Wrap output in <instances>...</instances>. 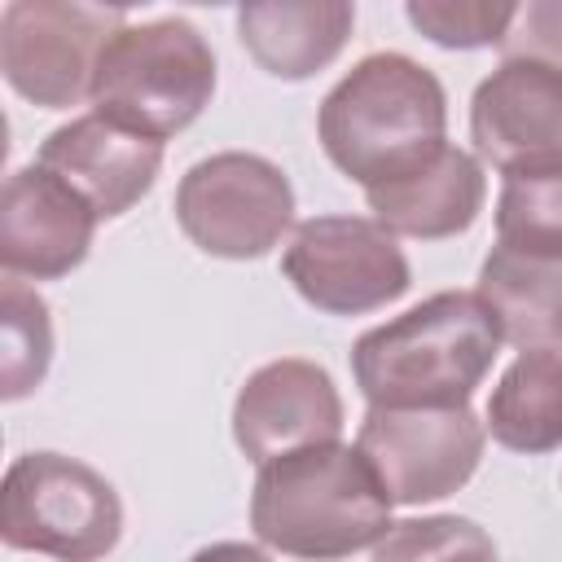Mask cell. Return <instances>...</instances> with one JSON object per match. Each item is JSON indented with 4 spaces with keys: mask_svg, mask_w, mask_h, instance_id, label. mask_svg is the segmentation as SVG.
Instances as JSON below:
<instances>
[{
    "mask_svg": "<svg viewBox=\"0 0 562 562\" xmlns=\"http://www.w3.org/2000/svg\"><path fill=\"white\" fill-rule=\"evenodd\" d=\"M215 92V53L184 18L123 22L92 70L88 101L101 119L167 140L184 132Z\"/></svg>",
    "mask_w": 562,
    "mask_h": 562,
    "instance_id": "obj_4",
    "label": "cell"
},
{
    "mask_svg": "<svg viewBox=\"0 0 562 562\" xmlns=\"http://www.w3.org/2000/svg\"><path fill=\"white\" fill-rule=\"evenodd\" d=\"M35 162L61 176L97 211V220H114L154 189L162 171V140L119 127L92 110L53 127Z\"/></svg>",
    "mask_w": 562,
    "mask_h": 562,
    "instance_id": "obj_13",
    "label": "cell"
},
{
    "mask_svg": "<svg viewBox=\"0 0 562 562\" xmlns=\"http://www.w3.org/2000/svg\"><path fill=\"white\" fill-rule=\"evenodd\" d=\"M487 198V180L474 154L443 145L430 162H422L417 171L364 189V202L373 211V220L395 233V237H417V241H443L465 233Z\"/></svg>",
    "mask_w": 562,
    "mask_h": 562,
    "instance_id": "obj_14",
    "label": "cell"
},
{
    "mask_svg": "<svg viewBox=\"0 0 562 562\" xmlns=\"http://www.w3.org/2000/svg\"><path fill=\"white\" fill-rule=\"evenodd\" d=\"M281 272L303 303L329 316L378 312L413 285L395 233H386L378 220L364 215L303 220L281 255Z\"/></svg>",
    "mask_w": 562,
    "mask_h": 562,
    "instance_id": "obj_8",
    "label": "cell"
},
{
    "mask_svg": "<svg viewBox=\"0 0 562 562\" xmlns=\"http://www.w3.org/2000/svg\"><path fill=\"white\" fill-rule=\"evenodd\" d=\"M294 220V189L277 162L224 149L193 162L176 189V224L215 259L268 255Z\"/></svg>",
    "mask_w": 562,
    "mask_h": 562,
    "instance_id": "obj_6",
    "label": "cell"
},
{
    "mask_svg": "<svg viewBox=\"0 0 562 562\" xmlns=\"http://www.w3.org/2000/svg\"><path fill=\"white\" fill-rule=\"evenodd\" d=\"M351 26L356 9L342 0L237 9V40L272 79H312L342 53Z\"/></svg>",
    "mask_w": 562,
    "mask_h": 562,
    "instance_id": "obj_16",
    "label": "cell"
},
{
    "mask_svg": "<svg viewBox=\"0 0 562 562\" xmlns=\"http://www.w3.org/2000/svg\"><path fill=\"white\" fill-rule=\"evenodd\" d=\"M250 527L277 553L338 562L391 531V496L360 448L312 443L259 465Z\"/></svg>",
    "mask_w": 562,
    "mask_h": 562,
    "instance_id": "obj_3",
    "label": "cell"
},
{
    "mask_svg": "<svg viewBox=\"0 0 562 562\" xmlns=\"http://www.w3.org/2000/svg\"><path fill=\"white\" fill-rule=\"evenodd\" d=\"M127 22L123 9L70 0H9L0 13V70L40 110H70L92 92L105 40Z\"/></svg>",
    "mask_w": 562,
    "mask_h": 562,
    "instance_id": "obj_7",
    "label": "cell"
},
{
    "mask_svg": "<svg viewBox=\"0 0 562 562\" xmlns=\"http://www.w3.org/2000/svg\"><path fill=\"white\" fill-rule=\"evenodd\" d=\"M123 536V501L105 474L66 452H22L0 483V540L57 562H101Z\"/></svg>",
    "mask_w": 562,
    "mask_h": 562,
    "instance_id": "obj_5",
    "label": "cell"
},
{
    "mask_svg": "<svg viewBox=\"0 0 562 562\" xmlns=\"http://www.w3.org/2000/svg\"><path fill=\"white\" fill-rule=\"evenodd\" d=\"M474 294L492 312L501 342L518 351H562V255H522L496 241Z\"/></svg>",
    "mask_w": 562,
    "mask_h": 562,
    "instance_id": "obj_15",
    "label": "cell"
},
{
    "mask_svg": "<svg viewBox=\"0 0 562 562\" xmlns=\"http://www.w3.org/2000/svg\"><path fill=\"white\" fill-rule=\"evenodd\" d=\"M470 140L505 180L562 171V70L505 57L474 88Z\"/></svg>",
    "mask_w": 562,
    "mask_h": 562,
    "instance_id": "obj_10",
    "label": "cell"
},
{
    "mask_svg": "<svg viewBox=\"0 0 562 562\" xmlns=\"http://www.w3.org/2000/svg\"><path fill=\"white\" fill-rule=\"evenodd\" d=\"M505 57H527L540 66L562 70V0H531L518 4L505 40H501Z\"/></svg>",
    "mask_w": 562,
    "mask_h": 562,
    "instance_id": "obj_22",
    "label": "cell"
},
{
    "mask_svg": "<svg viewBox=\"0 0 562 562\" xmlns=\"http://www.w3.org/2000/svg\"><path fill=\"white\" fill-rule=\"evenodd\" d=\"M408 22L435 40L439 48H487L505 40L518 4H487V0H413L408 9Z\"/></svg>",
    "mask_w": 562,
    "mask_h": 562,
    "instance_id": "obj_21",
    "label": "cell"
},
{
    "mask_svg": "<svg viewBox=\"0 0 562 562\" xmlns=\"http://www.w3.org/2000/svg\"><path fill=\"white\" fill-rule=\"evenodd\" d=\"M338 435H342V395L316 360L303 356L268 360L237 391L233 439L255 465H268L272 457L312 443H338Z\"/></svg>",
    "mask_w": 562,
    "mask_h": 562,
    "instance_id": "obj_11",
    "label": "cell"
},
{
    "mask_svg": "<svg viewBox=\"0 0 562 562\" xmlns=\"http://www.w3.org/2000/svg\"><path fill=\"white\" fill-rule=\"evenodd\" d=\"M373 562H496V540L461 514L404 518L373 544Z\"/></svg>",
    "mask_w": 562,
    "mask_h": 562,
    "instance_id": "obj_20",
    "label": "cell"
},
{
    "mask_svg": "<svg viewBox=\"0 0 562 562\" xmlns=\"http://www.w3.org/2000/svg\"><path fill=\"white\" fill-rule=\"evenodd\" d=\"M501 351L479 294L439 290L351 347V378L369 408H470Z\"/></svg>",
    "mask_w": 562,
    "mask_h": 562,
    "instance_id": "obj_1",
    "label": "cell"
},
{
    "mask_svg": "<svg viewBox=\"0 0 562 562\" xmlns=\"http://www.w3.org/2000/svg\"><path fill=\"white\" fill-rule=\"evenodd\" d=\"M483 439L487 426L470 408H369L356 448L391 505H426L474 479Z\"/></svg>",
    "mask_w": 562,
    "mask_h": 562,
    "instance_id": "obj_9",
    "label": "cell"
},
{
    "mask_svg": "<svg viewBox=\"0 0 562 562\" xmlns=\"http://www.w3.org/2000/svg\"><path fill=\"white\" fill-rule=\"evenodd\" d=\"M443 83L404 53L360 57L321 101L316 136L325 158L360 189L391 184L430 162L448 140Z\"/></svg>",
    "mask_w": 562,
    "mask_h": 562,
    "instance_id": "obj_2",
    "label": "cell"
},
{
    "mask_svg": "<svg viewBox=\"0 0 562 562\" xmlns=\"http://www.w3.org/2000/svg\"><path fill=\"white\" fill-rule=\"evenodd\" d=\"M496 241L522 255H562V171L509 176L501 184Z\"/></svg>",
    "mask_w": 562,
    "mask_h": 562,
    "instance_id": "obj_19",
    "label": "cell"
},
{
    "mask_svg": "<svg viewBox=\"0 0 562 562\" xmlns=\"http://www.w3.org/2000/svg\"><path fill=\"white\" fill-rule=\"evenodd\" d=\"M53 360V321L48 303L22 285V277H4V360H0V395L13 404L31 395Z\"/></svg>",
    "mask_w": 562,
    "mask_h": 562,
    "instance_id": "obj_18",
    "label": "cell"
},
{
    "mask_svg": "<svg viewBox=\"0 0 562 562\" xmlns=\"http://www.w3.org/2000/svg\"><path fill=\"white\" fill-rule=\"evenodd\" d=\"M97 211L48 167L31 162L4 180L0 198V263L4 277L57 281L88 259Z\"/></svg>",
    "mask_w": 562,
    "mask_h": 562,
    "instance_id": "obj_12",
    "label": "cell"
},
{
    "mask_svg": "<svg viewBox=\"0 0 562 562\" xmlns=\"http://www.w3.org/2000/svg\"><path fill=\"white\" fill-rule=\"evenodd\" d=\"M483 426L509 452L562 448V351H522L492 386Z\"/></svg>",
    "mask_w": 562,
    "mask_h": 562,
    "instance_id": "obj_17",
    "label": "cell"
},
{
    "mask_svg": "<svg viewBox=\"0 0 562 562\" xmlns=\"http://www.w3.org/2000/svg\"><path fill=\"white\" fill-rule=\"evenodd\" d=\"M189 562H272L263 549H255V544H241V540H220V544H206V549H198Z\"/></svg>",
    "mask_w": 562,
    "mask_h": 562,
    "instance_id": "obj_23",
    "label": "cell"
}]
</instances>
